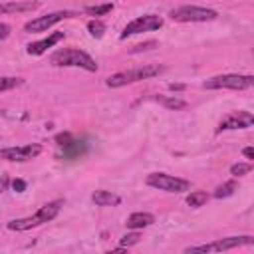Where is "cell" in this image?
<instances>
[{"label":"cell","instance_id":"f1b7e54d","mask_svg":"<svg viewBox=\"0 0 254 254\" xmlns=\"http://www.w3.org/2000/svg\"><path fill=\"white\" fill-rule=\"evenodd\" d=\"M169 89H173V91H183V89H185V85H183V83H171V85H169Z\"/></svg>","mask_w":254,"mask_h":254},{"label":"cell","instance_id":"ac0fdd59","mask_svg":"<svg viewBox=\"0 0 254 254\" xmlns=\"http://www.w3.org/2000/svg\"><path fill=\"white\" fill-rule=\"evenodd\" d=\"M236 189H238V187H236V181H226V183H222L220 187H216L214 196H216V198H226V196L234 194Z\"/></svg>","mask_w":254,"mask_h":254},{"label":"cell","instance_id":"83f0119b","mask_svg":"<svg viewBox=\"0 0 254 254\" xmlns=\"http://www.w3.org/2000/svg\"><path fill=\"white\" fill-rule=\"evenodd\" d=\"M242 155H244L246 159H254V149H252V147H244V149H242Z\"/></svg>","mask_w":254,"mask_h":254},{"label":"cell","instance_id":"3957f363","mask_svg":"<svg viewBox=\"0 0 254 254\" xmlns=\"http://www.w3.org/2000/svg\"><path fill=\"white\" fill-rule=\"evenodd\" d=\"M163 71H165V65L147 64V65H139V67H133V69L113 73L105 79V83H107V87H123L127 83H135V81H141V79H151V77H155Z\"/></svg>","mask_w":254,"mask_h":254},{"label":"cell","instance_id":"d6986e66","mask_svg":"<svg viewBox=\"0 0 254 254\" xmlns=\"http://www.w3.org/2000/svg\"><path fill=\"white\" fill-rule=\"evenodd\" d=\"M105 30H107V26L101 22V20H89L87 22V32L93 36V38H103V34H105Z\"/></svg>","mask_w":254,"mask_h":254},{"label":"cell","instance_id":"7402d4cb","mask_svg":"<svg viewBox=\"0 0 254 254\" xmlns=\"http://www.w3.org/2000/svg\"><path fill=\"white\" fill-rule=\"evenodd\" d=\"M24 79L22 77H2L0 75V91H8V89H14L18 85H22Z\"/></svg>","mask_w":254,"mask_h":254},{"label":"cell","instance_id":"ffe728a7","mask_svg":"<svg viewBox=\"0 0 254 254\" xmlns=\"http://www.w3.org/2000/svg\"><path fill=\"white\" fill-rule=\"evenodd\" d=\"M165 107L169 109H185L187 107V101L181 99V97H173V95H167V97H157Z\"/></svg>","mask_w":254,"mask_h":254},{"label":"cell","instance_id":"277c9868","mask_svg":"<svg viewBox=\"0 0 254 254\" xmlns=\"http://www.w3.org/2000/svg\"><path fill=\"white\" fill-rule=\"evenodd\" d=\"M252 85H254V77L252 75H240V73L214 75L202 83L204 89H238V91L248 89Z\"/></svg>","mask_w":254,"mask_h":254},{"label":"cell","instance_id":"484cf974","mask_svg":"<svg viewBox=\"0 0 254 254\" xmlns=\"http://www.w3.org/2000/svg\"><path fill=\"white\" fill-rule=\"evenodd\" d=\"M12 189H14L16 192L26 190V181H22V179H14V181H12Z\"/></svg>","mask_w":254,"mask_h":254},{"label":"cell","instance_id":"e0dca14e","mask_svg":"<svg viewBox=\"0 0 254 254\" xmlns=\"http://www.w3.org/2000/svg\"><path fill=\"white\" fill-rule=\"evenodd\" d=\"M208 194L204 190H192L189 196H187V204L192 206V208H198V206H204L208 202Z\"/></svg>","mask_w":254,"mask_h":254},{"label":"cell","instance_id":"9c48e42d","mask_svg":"<svg viewBox=\"0 0 254 254\" xmlns=\"http://www.w3.org/2000/svg\"><path fill=\"white\" fill-rule=\"evenodd\" d=\"M75 12H69V10H62V12H52V14H46V16H38L34 20H28L24 24V32L28 34H36V32H48L52 26H56L58 22L65 20V18H73Z\"/></svg>","mask_w":254,"mask_h":254},{"label":"cell","instance_id":"8fae6325","mask_svg":"<svg viewBox=\"0 0 254 254\" xmlns=\"http://www.w3.org/2000/svg\"><path fill=\"white\" fill-rule=\"evenodd\" d=\"M254 123V115L250 111H232L228 113L216 127V133L230 131V129H248Z\"/></svg>","mask_w":254,"mask_h":254},{"label":"cell","instance_id":"5b68a950","mask_svg":"<svg viewBox=\"0 0 254 254\" xmlns=\"http://www.w3.org/2000/svg\"><path fill=\"white\" fill-rule=\"evenodd\" d=\"M171 20L175 22H210L218 16L216 10L212 8H202V6H192V4H185L179 8H173L169 12Z\"/></svg>","mask_w":254,"mask_h":254},{"label":"cell","instance_id":"4316f807","mask_svg":"<svg viewBox=\"0 0 254 254\" xmlns=\"http://www.w3.org/2000/svg\"><path fill=\"white\" fill-rule=\"evenodd\" d=\"M8 36H10V26L6 22H0V42L6 40Z\"/></svg>","mask_w":254,"mask_h":254},{"label":"cell","instance_id":"8992f818","mask_svg":"<svg viewBox=\"0 0 254 254\" xmlns=\"http://www.w3.org/2000/svg\"><path fill=\"white\" fill-rule=\"evenodd\" d=\"M252 242H254V238L250 234L228 236V238H218V240L208 242V244L189 246V248H185V252H222V250H232V248H240V246H250Z\"/></svg>","mask_w":254,"mask_h":254},{"label":"cell","instance_id":"603a6c76","mask_svg":"<svg viewBox=\"0 0 254 254\" xmlns=\"http://www.w3.org/2000/svg\"><path fill=\"white\" fill-rule=\"evenodd\" d=\"M252 171V163H234L230 167V175L234 177H242V175H248Z\"/></svg>","mask_w":254,"mask_h":254},{"label":"cell","instance_id":"f546056e","mask_svg":"<svg viewBox=\"0 0 254 254\" xmlns=\"http://www.w3.org/2000/svg\"><path fill=\"white\" fill-rule=\"evenodd\" d=\"M6 185H8V179L4 177V179L0 181V190H4V189H6Z\"/></svg>","mask_w":254,"mask_h":254},{"label":"cell","instance_id":"44dd1931","mask_svg":"<svg viewBox=\"0 0 254 254\" xmlns=\"http://www.w3.org/2000/svg\"><path fill=\"white\" fill-rule=\"evenodd\" d=\"M111 10H113V4L107 2V4H99V6H87L85 14H89V16H103V14L111 12Z\"/></svg>","mask_w":254,"mask_h":254},{"label":"cell","instance_id":"7c38bea8","mask_svg":"<svg viewBox=\"0 0 254 254\" xmlns=\"http://www.w3.org/2000/svg\"><path fill=\"white\" fill-rule=\"evenodd\" d=\"M56 143L64 149V157H65V159H77V157L83 155L85 149H87V143H85V141L73 139L69 133H60V135L56 137Z\"/></svg>","mask_w":254,"mask_h":254},{"label":"cell","instance_id":"5bb4252c","mask_svg":"<svg viewBox=\"0 0 254 254\" xmlns=\"http://www.w3.org/2000/svg\"><path fill=\"white\" fill-rule=\"evenodd\" d=\"M155 222V216L151 212H133L127 216V228L131 230H141V228H147Z\"/></svg>","mask_w":254,"mask_h":254},{"label":"cell","instance_id":"30bf717a","mask_svg":"<svg viewBox=\"0 0 254 254\" xmlns=\"http://www.w3.org/2000/svg\"><path fill=\"white\" fill-rule=\"evenodd\" d=\"M40 153H42V145L40 143H28V145H22V147L0 149V159L12 161V163H24V161L36 159Z\"/></svg>","mask_w":254,"mask_h":254},{"label":"cell","instance_id":"cb8c5ba5","mask_svg":"<svg viewBox=\"0 0 254 254\" xmlns=\"http://www.w3.org/2000/svg\"><path fill=\"white\" fill-rule=\"evenodd\" d=\"M139 238H141V236H139V232H137V230H135V232H127V234H123V236H121V246H123V248L135 246V244L139 242Z\"/></svg>","mask_w":254,"mask_h":254},{"label":"cell","instance_id":"9a60e30c","mask_svg":"<svg viewBox=\"0 0 254 254\" xmlns=\"http://www.w3.org/2000/svg\"><path fill=\"white\" fill-rule=\"evenodd\" d=\"M91 200L97 204V206H117L119 202H121V196L119 194H115V192H111V190H95L93 194H91Z\"/></svg>","mask_w":254,"mask_h":254},{"label":"cell","instance_id":"2e32d148","mask_svg":"<svg viewBox=\"0 0 254 254\" xmlns=\"http://www.w3.org/2000/svg\"><path fill=\"white\" fill-rule=\"evenodd\" d=\"M38 8V2H0V14H10V12H26Z\"/></svg>","mask_w":254,"mask_h":254},{"label":"cell","instance_id":"6da1fadb","mask_svg":"<svg viewBox=\"0 0 254 254\" xmlns=\"http://www.w3.org/2000/svg\"><path fill=\"white\" fill-rule=\"evenodd\" d=\"M50 64L56 67H81L85 71H97V62L79 48H62L54 52Z\"/></svg>","mask_w":254,"mask_h":254},{"label":"cell","instance_id":"7a4b0ae2","mask_svg":"<svg viewBox=\"0 0 254 254\" xmlns=\"http://www.w3.org/2000/svg\"><path fill=\"white\" fill-rule=\"evenodd\" d=\"M60 208H62V200H52V202H46L44 206H40L34 214L26 216V218H16V220H10L6 226L8 230H16V232H24V230H30V228H36L44 222H50L52 218H56L60 214Z\"/></svg>","mask_w":254,"mask_h":254},{"label":"cell","instance_id":"4fadbf2b","mask_svg":"<svg viewBox=\"0 0 254 254\" xmlns=\"http://www.w3.org/2000/svg\"><path fill=\"white\" fill-rule=\"evenodd\" d=\"M65 38V34L64 32H54V34H50L48 38H44V40H38V42H34V44H30L28 48H26V52L30 54V56H42L44 52H48V48H54L58 42H62Z\"/></svg>","mask_w":254,"mask_h":254},{"label":"cell","instance_id":"d4e9b609","mask_svg":"<svg viewBox=\"0 0 254 254\" xmlns=\"http://www.w3.org/2000/svg\"><path fill=\"white\" fill-rule=\"evenodd\" d=\"M153 46H157L155 42H145V44H137L131 48V54H137V52H143V50H151Z\"/></svg>","mask_w":254,"mask_h":254},{"label":"cell","instance_id":"ba28073f","mask_svg":"<svg viewBox=\"0 0 254 254\" xmlns=\"http://www.w3.org/2000/svg\"><path fill=\"white\" fill-rule=\"evenodd\" d=\"M163 18L157 16V14H145V16H139L135 18L133 22H129L123 32H121V40H127L129 36H135V34H141V32H153V30H159L163 28Z\"/></svg>","mask_w":254,"mask_h":254},{"label":"cell","instance_id":"52a82bcc","mask_svg":"<svg viewBox=\"0 0 254 254\" xmlns=\"http://www.w3.org/2000/svg\"><path fill=\"white\" fill-rule=\"evenodd\" d=\"M147 185L153 187V189L165 190V192H185V190L190 189V183L187 179L173 177V175H167V173H151L147 177Z\"/></svg>","mask_w":254,"mask_h":254}]
</instances>
